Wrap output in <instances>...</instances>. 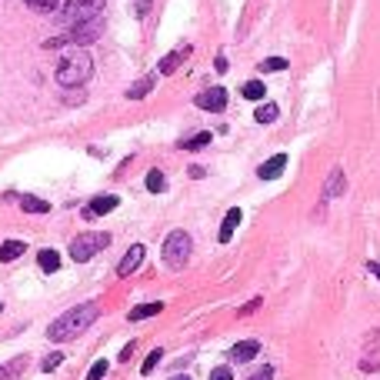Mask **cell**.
<instances>
[{
	"label": "cell",
	"instance_id": "16",
	"mask_svg": "<svg viewBox=\"0 0 380 380\" xmlns=\"http://www.w3.org/2000/svg\"><path fill=\"white\" fill-rule=\"evenodd\" d=\"M341 194H343V170L334 167L327 177V187H324V197H341Z\"/></svg>",
	"mask_w": 380,
	"mask_h": 380
},
{
	"label": "cell",
	"instance_id": "28",
	"mask_svg": "<svg viewBox=\"0 0 380 380\" xmlns=\"http://www.w3.org/2000/svg\"><path fill=\"white\" fill-rule=\"evenodd\" d=\"M103 374H107V360H97V364H94V367H90L87 380H101Z\"/></svg>",
	"mask_w": 380,
	"mask_h": 380
},
{
	"label": "cell",
	"instance_id": "22",
	"mask_svg": "<svg viewBox=\"0 0 380 380\" xmlns=\"http://www.w3.org/2000/svg\"><path fill=\"white\" fill-rule=\"evenodd\" d=\"M257 124H270V120H277V103H264V107H257Z\"/></svg>",
	"mask_w": 380,
	"mask_h": 380
},
{
	"label": "cell",
	"instance_id": "5",
	"mask_svg": "<svg viewBox=\"0 0 380 380\" xmlns=\"http://www.w3.org/2000/svg\"><path fill=\"white\" fill-rule=\"evenodd\" d=\"M107 243H110V234H80L70 243V257H74L77 264H87L94 253L107 251Z\"/></svg>",
	"mask_w": 380,
	"mask_h": 380
},
{
	"label": "cell",
	"instance_id": "6",
	"mask_svg": "<svg viewBox=\"0 0 380 380\" xmlns=\"http://www.w3.org/2000/svg\"><path fill=\"white\" fill-rule=\"evenodd\" d=\"M101 30H103V20L101 17H94V20H84V24L70 27V34H67L63 40H70V44H90V40L101 37Z\"/></svg>",
	"mask_w": 380,
	"mask_h": 380
},
{
	"label": "cell",
	"instance_id": "26",
	"mask_svg": "<svg viewBox=\"0 0 380 380\" xmlns=\"http://www.w3.org/2000/svg\"><path fill=\"white\" fill-rule=\"evenodd\" d=\"M260 70H287V61L284 57H270V61L260 63Z\"/></svg>",
	"mask_w": 380,
	"mask_h": 380
},
{
	"label": "cell",
	"instance_id": "35",
	"mask_svg": "<svg viewBox=\"0 0 380 380\" xmlns=\"http://www.w3.org/2000/svg\"><path fill=\"white\" fill-rule=\"evenodd\" d=\"M0 380H13V374H11V370H4V367H0Z\"/></svg>",
	"mask_w": 380,
	"mask_h": 380
},
{
	"label": "cell",
	"instance_id": "23",
	"mask_svg": "<svg viewBox=\"0 0 380 380\" xmlns=\"http://www.w3.org/2000/svg\"><path fill=\"white\" fill-rule=\"evenodd\" d=\"M27 7H34V11H40V13H51V11H57L61 7V0H24Z\"/></svg>",
	"mask_w": 380,
	"mask_h": 380
},
{
	"label": "cell",
	"instance_id": "33",
	"mask_svg": "<svg viewBox=\"0 0 380 380\" xmlns=\"http://www.w3.org/2000/svg\"><path fill=\"white\" fill-rule=\"evenodd\" d=\"M130 354H134V343H127L124 350H120V360H130Z\"/></svg>",
	"mask_w": 380,
	"mask_h": 380
},
{
	"label": "cell",
	"instance_id": "8",
	"mask_svg": "<svg viewBox=\"0 0 380 380\" xmlns=\"http://www.w3.org/2000/svg\"><path fill=\"white\" fill-rule=\"evenodd\" d=\"M117 203H120V197H117V194H101V197H94V201L87 203L84 217H103V214H110V210H117Z\"/></svg>",
	"mask_w": 380,
	"mask_h": 380
},
{
	"label": "cell",
	"instance_id": "19",
	"mask_svg": "<svg viewBox=\"0 0 380 380\" xmlns=\"http://www.w3.org/2000/svg\"><path fill=\"white\" fill-rule=\"evenodd\" d=\"M243 97H247V101H264V94H267V87L264 84H260V80H247V84H243V90H241Z\"/></svg>",
	"mask_w": 380,
	"mask_h": 380
},
{
	"label": "cell",
	"instance_id": "2",
	"mask_svg": "<svg viewBox=\"0 0 380 380\" xmlns=\"http://www.w3.org/2000/svg\"><path fill=\"white\" fill-rule=\"evenodd\" d=\"M90 74H94V61L87 51H67L63 61L57 63V84L61 87H80L90 80Z\"/></svg>",
	"mask_w": 380,
	"mask_h": 380
},
{
	"label": "cell",
	"instance_id": "21",
	"mask_svg": "<svg viewBox=\"0 0 380 380\" xmlns=\"http://www.w3.org/2000/svg\"><path fill=\"white\" fill-rule=\"evenodd\" d=\"M210 144V134L203 130V134H197V137H187V140H180V147L184 151H201V147H207Z\"/></svg>",
	"mask_w": 380,
	"mask_h": 380
},
{
	"label": "cell",
	"instance_id": "32",
	"mask_svg": "<svg viewBox=\"0 0 380 380\" xmlns=\"http://www.w3.org/2000/svg\"><path fill=\"white\" fill-rule=\"evenodd\" d=\"M214 67H217V70H220V74H224V70H227V67H230V63H227V57H217V61H214Z\"/></svg>",
	"mask_w": 380,
	"mask_h": 380
},
{
	"label": "cell",
	"instance_id": "24",
	"mask_svg": "<svg viewBox=\"0 0 380 380\" xmlns=\"http://www.w3.org/2000/svg\"><path fill=\"white\" fill-rule=\"evenodd\" d=\"M160 357H164V350H160V347H157V350H151V354H147V360H144V367H140V374H153V367L160 364Z\"/></svg>",
	"mask_w": 380,
	"mask_h": 380
},
{
	"label": "cell",
	"instance_id": "27",
	"mask_svg": "<svg viewBox=\"0 0 380 380\" xmlns=\"http://www.w3.org/2000/svg\"><path fill=\"white\" fill-rule=\"evenodd\" d=\"M61 360H63V354H51V357H44V364H40V370H47V374H51V370L61 367Z\"/></svg>",
	"mask_w": 380,
	"mask_h": 380
},
{
	"label": "cell",
	"instance_id": "4",
	"mask_svg": "<svg viewBox=\"0 0 380 380\" xmlns=\"http://www.w3.org/2000/svg\"><path fill=\"white\" fill-rule=\"evenodd\" d=\"M101 11H103V0H67L61 17L67 27H77V24H84V20L101 17Z\"/></svg>",
	"mask_w": 380,
	"mask_h": 380
},
{
	"label": "cell",
	"instance_id": "20",
	"mask_svg": "<svg viewBox=\"0 0 380 380\" xmlns=\"http://www.w3.org/2000/svg\"><path fill=\"white\" fill-rule=\"evenodd\" d=\"M160 310H164V304H140L130 310V320H147V317L160 314Z\"/></svg>",
	"mask_w": 380,
	"mask_h": 380
},
{
	"label": "cell",
	"instance_id": "3",
	"mask_svg": "<svg viewBox=\"0 0 380 380\" xmlns=\"http://www.w3.org/2000/svg\"><path fill=\"white\" fill-rule=\"evenodd\" d=\"M190 234L187 230H174L170 237L164 241V264L170 267V270H180V267L190 260Z\"/></svg>",
	"mask_w": 380,
	"mask_h": 380
},
{
	"label": "cell",
	"instance_id": "11",
	"mask_svg": "<svg viewBox=\"0 0 380 380\" xmlns=\"http://www.w3.org/2000/svg\"><path fill=\"white\" fill-rule=\"evenodd\" d=\"M237 224H241V207H230L227 217H224V224H220V234H217V241L227 243L230 237H234V230H237Z\"/></svg>",
	"mask_w": 380,
	"mask_h": 380
},
{
	"label": "cell",
	"instance_id": "7",
	"mask_svg": "<svg viewBox=\"0 0 380 380\" xmlns=\"http://www.w3.org/2000/svg\"><path fill=\"white\" fill-rule=\"evenodd\" d=\"M197 107H201V110H210V114H220V110L227 107V90L207 87L203 94H197Z\"/></svg>",
	"mask_w": 380,
	"mask_h": 380
},
{
	"label": "cell",
	"instance_id": "9",
	"mask_svg": "<svg viewBox=\"0 0 380 380\" xmlns=\"http://www.w3.org/2000/svg\"><path fill=\"white\" fill-rule=\"evenodd\" d=\"M140 260H144V243H134V247L124 253V260L117 264V274H120V277H130L140 267Z\"/></svg>",
	"mask_w": 380,
	"mask_h": 380
},
{
	"label": "cell",
	"instance_id": "34",
	"mask_svg": "<svg viewBox=\"0 0 380 380\" xmlns=\"http://www.w3.org/2000/svg\"><path fill=\"white\" fill-rule=\"evenodd\" d=\"M367 267H370V274H377V277H380V260H370Z\"/></svg>",
	"mask_w": 380,
	"mask_h": 380
},
{
	"label": "cell",
	"instance_id": "1",
	"mask_svg": "<svg viewBox=\"0 0 380 380\" xmlns=\"http://www.w3.org/2000/svg\"><path fill=\"white\" fill-rule=\"evenodd\" d=\"M97 304H80L74 307V310H67L63 317H57L51 327H47V337H51L53 343H63V341H70V337H77L80 330H87L94 320H97Z\"/></svg>",
	"mask_w": 380,
	"mask_h": 380
},
{
	"label": "cell",
	"instance_id": "17",
	"mask_svg": "<svg viewBox=\"0 0 380 380\" xmlns=\"http://www.w3.org/2000/svg\"><path fill=\"white\" fill-rule=\"evenodd\" d=\"M20 207H24L27 214H47V210H51V203L34 197V194H24V197H20Z\"/></svg>",
	"mask_w": 380,
	"mask_h": 380
},
{
	"label": "cell",
	"instance_id": "29",
	"mask_svg": "<svg viewBox=\"0 0 380 380\" xmlns=\"http://www.w3.org/2000/svg\"><path fill=\"white\" fill-rule=\"evenodd\" d=\"M247 380H274V367H260V370H253Z\"/></svg>",
	"mask_w": 380,
	"mask_h": 380
},
{
	"label": "cell",
	"instance_id": "37",
	"mask_svg": "<svg viewBox=\"0 0 380 380\" xmlns=\"http://www.w3.org/2000/svg\"><path fill=\"white\" fill-rule=\"evenodd\" d=\"M0 310H4V304H0Z\"/></svg>",
	"mask_w": 380,
	"mask_h": 380
},
{
	"label": "cell",
	"instance_id": "13",
	"mask_svg": "<svg viewBox=\"0 0 380 380\" xmlns=\"http://www.w3.org/2000/svg\"><path fill=\"white\" fill-rule=\"evenodd\" d=\"M187 53H190V47H180V51H174L170 57H164V61H160V67H157V70H160V74H174L180 63L187 61Z\"/></svg>",
	"mask_w": 380,
	"mask_h": 380
},
{
	"label": "cell",
	"instance_id": "30",
	"mask_svg": "<svg viewBox=\"0 0 380 380\" xmlns=\"http://www.w3.org/2000/svg\"><path fill=\"white\" fill-rule=\"evenodd\" d=\"M210 380H234V374H230L227 367H217L214 374H210Z\"/></svg>",
	"mask_w": 380,
	"mask_h": 380
},
{
	"label": "cell",
	"instance_id": "36",
	"mask_svg": "<svg viewBox=\"0 0 380 380\" xmlns=\"http://www.w3.org/2000/svg\"><path fill=\"white\" fill-rule=\"evenodd\" d=\"M170 380H190V377H170Z\"/></svg>",
	"mask_w": 380,
	"mask_h": 380
},
{
	"label": "cell",
	"instance_id": "10",
	"mask_svg": "<svg viewBox=\"0 0 380 380\" xmlns=\"http://www.w3.org/2000/svg\"><path fill=\"white\" fill-rule=\"evenodd\" d=\"M284 167H287V157H284V153H277V157H270L267 164L257 167V177H260V180H274V177H280V174H284Z\"/></svg>",
	"mask_w": 380,
	"mask_h": 380
},
{
	"label": "cell",
	"instance_id": "25",
	"mask_svg": "<svg viewBox=\"0 0 380 380\" xmlns=\"http://www.w3.org/2000/svg\"><path fill=\"white\" fill-rule=\"evenodd\" d=\"M147 190H151V194H160V190H164V174H160V170H151V174H147Z\"/></svg>",
	"mask_w": 380,
	"mask_h": 380
},
{
	"label": "cell",
	"instance_id": "12",
	"mask_svg": "<svg viewBox=\"0 0 380 380\" xmlns=\"http://www.w3.org/2000/svg\"><path fill=\"white\" fill-rule=\"evenodd\" d=\"M260 354V343L257 341H241L234 350H230V360H237V364H247V360H253V357Z\"/></svg>",
	"mask_w": 380,
	"mask_h": 380
},
{
	"label": "cell",
	"instance_id": "31",
	"mask_svg": "<svg viewBox=\"0 0 380 380\" xmlns=\"http://www.w3.org/2000/svg\"><path fill=\"white\" fill-rule=\"evenodd\" d=\"M147 11H151V0H137V17H144Z\"/></svg>",
	"mask_w": 380,
	"mask_h": 380
},
{
	"label": "cell",
	"instance_id": "15",
	"mask_svg": "<svg viewBox=\"0 0 380 380\" xmlns=\"http://www.w3.org/2000/svg\"><path fill=\"white\" fill-rule=\"evenodd\" d=\"M153 84H157V77H140L137 84H130L127 97H130V101H140V97H147V94L153 90Z\"/></svg>",
	"mask_w": 380,
	"mask_h": 380
},
{
	"label": "cell",
	"instance_id": "18",
	"mask_svg": "<svg viewBox=\"0 0 380 380\" xmlns=\"http://www.w3.org/2000/svg\"><path fill=\"white\" fill-rule=\"evenodd\" d=\"M37 264H40V270L53 274V270H61V253H57V251H40L37 253Z\"/></svg>",
	"mask_w": 380,
	"mask_h": 380
},
{
	"label": "cell",
	"instance_id": "14",
	"mask_svg": "<svg viewBox=\"0 0 380 380\" xmlns=\"http://www.w3.org/2000/svg\"><path fill=\"white\" fill-rule=\"evenodd\" d=\"M24 251H27L24 241H7V243H0V264H11V260H17V257H20Z\"/></svg>",
	"mask_w": 380,
	"mask_h": 380
}]
</instances>
